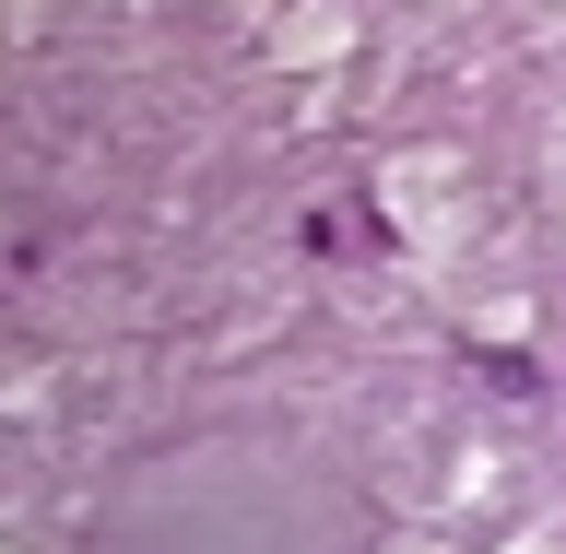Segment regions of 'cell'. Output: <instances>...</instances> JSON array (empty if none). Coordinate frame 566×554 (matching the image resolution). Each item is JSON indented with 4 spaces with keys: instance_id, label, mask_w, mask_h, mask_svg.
<instances>
[{
    "instance_id": "6da1fadb",
    "label": "cell",
    "mask_w": 566,
    "mask_h": 554,
    "mask_svg": "<svg viewBox=\"0 0 566 554\" xmlns=\"http://www.w3.org/2000/svg\"><path fill=\"white\" fill-rule=\"evenodd\" d=\"M472 366H484V389H495V401H531V389H543V378H531V354H507V343H484Z\"/></svg>"
}]
</instances>
